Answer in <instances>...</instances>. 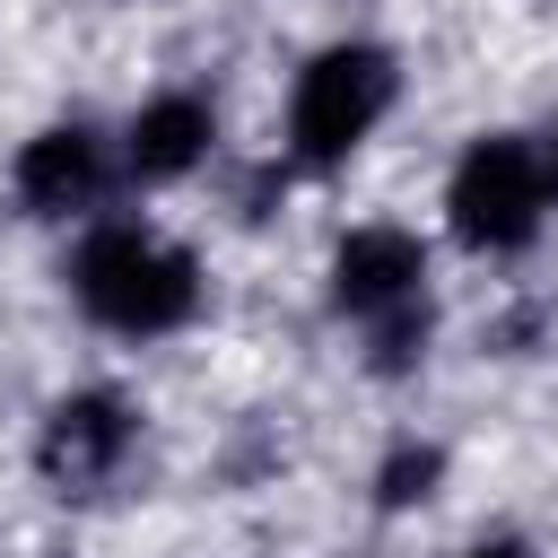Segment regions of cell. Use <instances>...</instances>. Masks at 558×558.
Segmentation results:
<instances>
[{
  "label": "cell",
  "mask_w": 558,
  "mask_h": 558,
  "mask_svg": "<svg viewBox=\"0 0 558 558\" xmlns=\"http://www.w3.org/2000/svg\"><path fill=\"white\" fill-rule=\"evenodd\" d=\"M70 288L96 323L113 331H174L192 305H201V270L192 253H174L166 235L148 227H96L70 262Z\"/></svg>",
  "instance_id": "6da1fadb"
},
{
  "label": "cell",
  "mask_w": 558,
  "mask_h": 558,
  "mask_svg": "<svg viewBox=\"0 0 558 558\" xmlns=\"http://www.w3.org/2000/svg\"><path fill=\"white\" fill-rule=\"evenodd\" d=\"M392 105V52L375 44H331L296 70V96H288V140L305 166H340Z\"/></svg>",
  "instance_id": "7a4b0ae2"
},
{
  "label": "cell",
  "mask_w": 558,
  "mask_h": 558,
  "mask_svg": "<svg viewBox=\"0 0 558 558\" xmlns=\"http://www.w3.org/2000/svg\"><path fill=\"white\" fill-rule=\"evenodd\" d=\"M453 235L480 244V253H514L541 235V209H549V174H541V148L523 140H480L462 166H453Z\"/></svg>",
  "instance_id": "3957f363"
},
{
  "label": "cell",
  "mask_w": 558,
  "mask_h": 558,
  "mask_svg": "<svg viewBox=\"0 0 558 558\" xmlns=\"http://www.w3.org/2000/svg\"><path fill=\"white\" fill-rule=\"evenodd\" d=\"M122 453H131V401H113V392H70V401H52V418H44V436H35V471H44L52 488H96Z\"/></svg>",
  "instance_id": "277c9868"
},
{
  "label": "cell",
  "mask_w": 558,
  "mask_h": 558,
  "mask_svg": "<svg viewBox=\"0 0 558 558\" xmlns=\"http://www.w3.org/2000/svg\"><path fill=\"white\" fill-rule=\"evenodd\" d=\"M418 279H427V253H418L410 227H357V235H340V253H331V296H340L349 314H366V323L392 314V305H410Z\"/></svg>",
  "instance_id": "5b68a950"
},
{
  "label": "cell",
  "mask_w": 558,
  "mask_h": 558,
  "mask_svg": "<svg viewBox=\"0 0 558 558\" xmlns=\"http://www.w3.org/2000/svg\"><path fill=\"white\" fill-rule=\"evenodd\" d=\"M96 183H105V166H96V140H87L78 122H52V131H35V140L17 148V201H26L35 218L87 209Z\"/></svg>",
  "instance_id": "8992f818"
},
{
  "label": "cell",
  "mask_w": 558,
  "mask_h": 558,
  "mask_svg": "<svg viewBox=\"0 0 558 558\" xmlns=\"http://www.w3.org/2000/svg\"><path fill=\"white\" fill-rule=\"evenodd\" d=\"M201 148H209V105H201V96H157V105L131 113V174H140V183L192 174Z\"/></svg>",
  "instance_id": "52a82bcc"
},
{
  "label": "cell",
  "mask_w": 558,
  "mask_h": 558,
  "mask_svg": "<svg viewBox=\"0 0 558 558\" xmlns=\"http://www.w3.org/2000/svg\"><path fill=\"white\" fill-rule=\"evenodd\" d=\"M436 480H445V453H436V445H401V453L375 471V497H384V506H418V497H436Z\"/></svg>",
  "instance_id": "ba28073f"
},
{
  "label": "cell",
  "mask_w": 558,
  "mask_h": 558,
  "mask_svg": "<svg viewBox=\"0 0 558 558\" xmlns=\"http://www.w3.org/2000/svg\"><path fill=\"white\" fill-rule=\"evenodd\" d=\"M462 558H532V549H514V541H488V549H462Z\"/></svg>",
  "instance_id": "9c48e42d"
},
{
  "label": "cell",
  "mask_w": 558,
  "mask_h": 558,
  "mask_svg": "<svg viewBox=\"0 0 558 558\" xmlns=\"http://www.w3.org/2000/svg\"><path fill=\"white\" fill-rule=\"evenodd\" d=\"M541 174H549V192H558V131H549V148H541Z\"/></svg>",
  "instance_id": "30bf717a"
}]
</instances>
